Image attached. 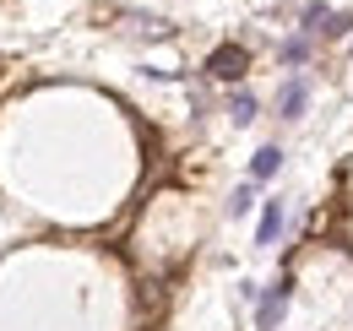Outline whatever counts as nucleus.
<instances>
[{"label": "nucleus", "instance_id": "f257e3e1", "mask_svg": "<svg viewBox=\"0 0 353 331\" xmlns=\"http://www.w3.org/2000/svg\"><path fill=\"white\" fill-rule=\"evenodd\" d=\"M288 299H294V277L283 272V277L256 299V326H261V331H277V321L288 315Z\"/></svg>", "mask_w": 353, "mask_h": 331}, {"label": "nucleus", "instance_id": "f03ea898", "mask_svg": "<svg viewBox=\"0 0 353 331\" xmlns=\"http://www.w3.org/2000/svg\"><path fill=\"white\" fill-rule=\"evenodd\" d=\"M245 49L239 43H223V49H212V60H207V77H218V82H239L245 77Z\"/></svg>", "mask_w": 353, "mask_h": 331}, {"label": "nucleus", "instance_id": "7ed1b4c3", "mask_svg": "<svg viewBox=\"0 0 353 331\" xmlns=\"http://www.w3.org/2000/svg\"><path fill=\"white\" fill-rule=\"evenodd\" d=\"M310 109V77H288L277 92V120H299Z\"/></svg>", "mask_w": 353, "mask_h": 331}, {"label": "nucleus", "instance_id": "20e7f679", "mask_svg": "<svg viewBox=\"0 0 353 331\" xmlns=\"http://www.w3.org/2000/svg\"><path fill=\"white\" fill-rule=\"evenodd\" d=\"M283 223H288V207H283V201H266V207H261V223H256V245H277Z\"/></svg>", "mask_w": 353, "mask_h": 331}, {"label": "nucleus", "instance_id": "39448f33", "mask_svg": "<svg viewBox=\"0 0 353 331\" xmlns=\"http://www.w3.org/2000/svg\"><path fill=\"white\" fill-rule=\"evenodd\" d=\"M277 168H283V147H261V152L250 158V179H256V185H266Z\"/></svg>", "mask_w": 353, "mask_h": 331}, {"label": "nucleus", "instance_id": "423d86ee", "mask_svg": "<svg viewBox=\"0 0 353 331\" xmlns=\"http://www.w3.org/2000/svg\"><path fill=\"white\" fill-rule=\"evenodd\" d=\"M256 114H261L256 92H234V98H228V120H234V125H250Z\"/></svg>", "mask_w": 353, "mask_h": 331}, {"label": "nucleus", "instance_id": "0eeeda50", "mask_svg": "<svg viewBox=\"0 0 353 331\" xmlns=\"http://www.w3.org/2000/svg\"><path fill=\"white\" fill-rule=\"evenodd\" d=\"M250 207H256V179H245V185L234 190V201H228V217H245Z\"/></svg>", "mask_w": 353, "mask_h": 331}, {"label": "nucleus", "instance_id": "6e6552de", "mask_svg": "<svg viewBox=\"0 0 353 331\" xmlns=\"http://www.w3.org/2000/svg\"><path fill=\"white\" fill-rule=\"evenodd\" d=\"M277 54H283V66H305V60H310V39H288Z\"/></svg>", "mask_w": 353, "mask_h": 331}, {"label": "nucleus", "instance_id": "1a4fd4ad", "mask_svg": "<svg viewBox=\"0 0 353 331\" xmlns=\"http://www.w3.org/2000/svg\"><path fill=\"white\" fill-rule=\"evenodd\" d=\"M348 28H353V11H332V17H326V28H321V39H343Z\"/></svg>", "mask_w": 353, "mask_h": 331}]
</instances>
